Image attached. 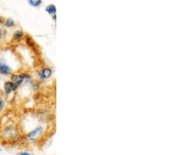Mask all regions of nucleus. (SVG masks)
<instances>
[{
  "mask_svg": "<svg viewBox=\"0 0 176 155\" xmlns=\"http://www.w3.org/2000/svg\"><path fill=\"white\" fill-rule=\"evenodd\" d=\"M20 155H31V154L27 152H21L20 153Z\"/></svg>",
  "mask_w": 176,
  "mask_h": 155,
  "instance_id": "9d476101",
  "label": "nucleus"
},
{
  "mask_svg": "<svg viewBox=\"0 0 176 155\" xmlns=\"http://www.w3.org/2000/svg\"><path fill=\"white\" fill-rule=\"evenodd\" d=\"M45 11L50 14H55L57 9H56V6L54 5H50L45 8Z\"/></svg>",
  "mask_w": 176,
  "mask_h": 155,
  "instance_id": "423d86ee",
  "label": "nucleus"
},
{
  "mask_svg": "<svg viewBox=\"0 0 176 155\" xmlns=\"http://www.w3.org/2000/svg\"><path fill=\"white\" fill-rule=\"evenodd\" d=\"M12 72V69L3 60H0V74L3 75H8Z\"/></svg>",
  "mask_w": 176,
  "mask_h": 155,
  "instance_id": "7ed1b4c3",
  "label": "nucleus"
},
{
  "mask_svg": "<svg viewBox=\"0 0 176 155\" xmlns=\"http://www.w3.org/2000/svg\"><path fill=\"white\" fill-rule=\"evenodd\" d=\"M42 128L41 126H38L37 128H35V129H33L32 131H31L30 133H28L27 135V138L29 140H35L37 138L39 137V135L42 134Z\"/></svg>",
  "mask_w": 176,
  "mask_h": 155,
  "instance_id": "f03ea898",
  "label": "nucleus"
},
{
  "mask_svg": "<svg viewBox=\"0 0 176 155\" xmlns=\"http://www.w3.org/2000/svg\"><path fill=\"white\" fill-rule=\"evenodd\" d=\"M14 25H15V22H14V20H13V19H11V18H9V19H7V20H6L5 22L6 27H13V26H14Z\"/></svg>",
  "mask_w": 176,
  "mask_h": 155,
  "instance_id": "6e6552de",
  "label": "nucleus"
},
{
  "mask_svg": "<svg viewBox=\"0 0 176 155\" xmlns=\"http://www.w3.org/2000/svg\"><path fill=\"white\" fill-rule=\"evenodd\" d=\"M3 22V20H2V17H0V23H2Z\"/></svg>",
  "mask_w": 176,
  "mask_h": 155,
  "instance_id": "f8f14e48",
  "label": "nucleus"
},
{
  "mask_svg": "<svg viewBox=\"0 0 176 155\" xmlns=\"http://www.w3.org/2000/svg\"><path fill=\"white\" fill-rule=\"evenodd\" d=\"M0 151H1V148H0Z\"/></svg>",
  "mask_w": 176,
  "mask_h": 155,
  "instance_id": "ddd939ff",
  "label": "nucleus"
},
{
  "mask_svg": "<svg viewBox=\"0 0 176 155\" xmlns=\"http://www.w3.org/2000/svg\"><path fill=\"white\" fill-rule=\"evenodd\" d=\"M51 74H52V70L46 67V68L42 69L41 71V72L39 73V76L42 79H46L50 78Z\"/></svg>",
  "mask_w": 176,
  "mask_h": 155,
  "instance_id": "20e7f679",
  "label": "nucleus"
},
{
  "mask_svg": "<svg viewBox=\"0 0 176 155\" xmlns=\"http://www.w3.org/2000/svg\"><path fill=\"white\" fill-rule=\"evenodd\" d=\"M19 86H20V85L17 83H14L13 81H6L4 84V90H5L6 93L9 95L10 93L15 91Z\"/></svg>",
  "mask_w": 176,
  "mask_h": 155,
  "instance_id": "f257e3e1",
  "label": "nucleus"
},
{
  "mask_svg": "<svg viewBox=\"0 0 176 155\" xmlns=\"http://www.w3.org/2000/svg\"><path fill=\"white\" fill-rule=\"evenodd\" d=\"M24 36V33H23L22 31H20V30H17L14 32L13 34V39L16 40H20Z\"/></svg>",
  "mask_w": 176,
  "mask_h": 155,
  "instance_id": "39448f33",
  "label": "nucleus"
},
{
  "mask_svg": "<svg viewBox=\"0 0 176 155\" xmlns=\"http://www.w3.org/2000/svg\"><path fill=\"white\" fill-rule=\"evenodd\" d=\"M28 3H29L31 6H32L37 7V6L41 5L42 1H41V0H30V1H28Z\"/></svg>",
  "mask_w": 176,
  "mask_h": 155,
  "instance_id": "0eeeda50",
  "label": "nucleus"
},
{
  "mask_svg": "<svg viewBox=\"0 0 176 155\" xmlns=\"http://www.w3.org/2000/svg\"><path fill=\"white\" fill-rule=\"evenodd\" d=\"M3 107H4V102L2 99L0 98V111L3 110Z\"/></svg>",
  "mask_w": 176,
  "mask_h": 155,
  "instance_id": "1a4fd4ad",
  "label": "nucleus"
},
{
  "mask_svg": "<svg viewBox=\"0 0 176 155\" xmlns=\"http://www.w3.org/2000/svg\"><path fill=\"white\" fill-rule=\"evenodd\" d=\"M1 37H2V30L0 29V39H1Z\"/></svg>",
  "mask_w": 176,
  "mask_h": 155,
  "instance_id": "9b49d317",
  "label": "nucleus"
}]
</instances>
